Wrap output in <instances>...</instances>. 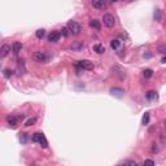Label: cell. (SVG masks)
I'll use <instances>...</instances> for the list:
<instances>
[{
    "label": "cell",
    "mask_w": 166,
    "mask_h": 166,
    "mask_svg": "<svg viewBox=\"0 0 166 166\" xmlns=\"http://www.w3.org/2000/svg\"><path fill=\"white\" fill-rule=\"evenodd\" d=\"M31 141H33V143H39L43 148H47V147H48L47 139H46V136H44V134H43V133H35V134H33Z\"/></svg>",
    "instance_id": "1"
},
{
    "label": "cell",
    "mask_w": 166,
    "mask_h": 166,
    "mask_svg": "<svg viewBox=\"0 0 166 166\" xmlns=\"http://www.w3.org/2000/svg\"><path fill=\"white\" fill-rule=\"evenodd\" d=\"M67 30H69V34L78 35L82 31V26L75 21H69V23H67Z\"/></svg>",
    "instance_id": "2"
},
{
    "label": "cell",
    "mask_w": 166,
    "mask_h": 166,
    "mask_svg": "<svg viewBox=\"0 0 166 166\" xmlns=\"http://www.w3.org/2000/svg\"><path fill=\"white\" fill-rule=\"evenodd\" d=\"M50 55H47L46 52H34L33 53V60L36 61V62H42V64H44L50 60Z\"/></svg>",
    "instance_id": "3"
},
{
    "label": "cell",
    "mask_w": 166,
    "mask_h": 166,
    "mask_svg": "<svg viewBox=\"0 0 166 166\" xmlns=\"http://www.w3.org/2000/svg\"><path fill=\"white\" fill-rule=\"evenodd\" d=\"M75 67L82 70H92L94 69V62H91L90 60H81L75 62Z\"/></svg>",
    "instance_id": "4"
},
{
    "label": "cell",
    "mask_w": 166,
    "mask_h": 166,
    "mask_svg": "<svg viewBox=\"0 0 166 166\" xmlns=\"http://www.w3.org/2000/svg\"><path fill=\"white\" fill-rule=\"evenodd\" d=\"M102 22H104V25L108 29H112V27H114V25H116V18H114L113 14L105 13L104 16H102Z\"/></svg>",
    "instance_id": "5"
},
{
    "label": "cell",
    "mask_w": 166,
    "mask_h": 166,
    "mask_svg": "<svg viewBox=\"0 0 166 166\" xmlns=\"http://www.w3.org/2000/svg\"><path fill=\"white\" fill-rule=\"evenodd\" d=\"M18 121H19V117H16V116H8L7 117V123L12 127H16L18 125Z\"/></svg>",
    "instance_id": "6"
},
{
    "label": "cell",
    "mask_w": 166,
    "mask_h": 166,
    "mask_svg": "<svg viewBox=\"0 0 166 166\" xmlns=\"http://www.w3.org/2000/svg\"><path fill=\"white\" fill-rule=\"evenodd\" d=\"M58 39H60V33L58 31H52L48 35V42L50 43H57Z\"/></svg>",
    "instance_id": "7"
},
{
    "label": "cell",
    "mask_w": 166,
    "mask_h": 166,
    "mask_svg": "<svg viewBox=\"0 0 166 166\" xmlns=\"http://www.w3.org/2000/svg\"><path fill=\"white\" fill-rule=\"evenodd\" d=\"M9 52H11V47H9L8 44H3L2 47H0V58L7 57L9 55Z\"/></svg>",
    "instance_id": "8"
},
{
    "label": "cell",
    "mask_w": 166,
    "mask_h": 166,
    "mask_svg": "<svg viewBox=\"0 0 166 166\" xmlns=\"http://www.w3.org/2000/svg\"><path fill=\"white\" fill-rule=\"evenodd\" d=\"M90 26H91L92 29H95V30L100 31V29H101V23H100L99 19H91V21H90Z\"/></svg>",
    "instance_id": "9"
},
{
    "label": "cell",
    "mask_w": 166,
    "mask_h": 166,
    "mask_svg": "<svg viewBox=\"0 0 166 166\" xmlns=\"http://www.w3.org/2000/svg\"><path fill=\"white\" fill-rule=\"evenodd\" d=\"M145 97H147V100L149 101H153V100H157V92L156 91H148L147 94H145Z\"/></svg>",
    "instance_id": "10"
},
{
    "label": "cell",
    "mask_w": 166,
    "mask_h": 166,
    "mask_svg": "<svg viewBox=\"0 0 166 166\" xmlns=\"http://www.w3.org/2000/svg\"><path fill=\"white\" fill-rule=\"evenodd\" d=\"M12 50H13V52L16 53V55H18L19 52H21V50H22V44L19 42H16V43H13V46H12Z\"/></svg>",
    "instance_id": "11"
},
{
    "label": "cell",
    "mask_w": 166,
    "mask_h": 166,
    "mask_svg": "<svg viewBox=\"0 0 166 166\" xmlns=\"http://www.w3.org/2000/svg\"><path fill=\"white\" fill-rule=\"evenodd\" d=\"M92 7L96 8V9H105L106 4L104 2H92Z\"/></svg>",
    "instance_id": "12"
},
{
    "label": "cell",
    "mask_w": 166,
    "mask_h": 166,
    "mask_svg": "<svg viewBox=\"0 0 166 166\" xmlns=\"http://www.w3.org/2000/svg\"><path fill=\"white\" fill-rule=\"evenodd\" d=\"M110 47H112V50H119L121 40H119V39H113V40L110 42Z\"/></svg>",
    "instance_id": "13"
},
{
    "label": "cell",
    "mask_w": 166,
    "mask_h": 166,
    "mask_svg": "<svg viewBox=\"0 0 166 166\" xmlns=\"http://www.w3.org/2000/svg\"><path fill=\"white\" fill-rule=\"evenodd\" d=\"M94 51H95L96 53H99V55H101V53L105 52V47L101 46V44H95V46H94Z\"/></svg>",
    "instance_id": "14"
},
{
    "label": "cell",
    "mask_w": 166,
    "mask_h": 166,
    "mask_svg": "<svg viewBox=\"0 0 166 166\" xmlns=\"http://www.w3.org/2000/svg\"><path fill=\"white\" fill-rule=\"evenodd\" d=\"M44 35H46V30H44V29H39V30L35 31V36H36L38 39H42Z\"/></svg>",
    "instance_id": "15"
},
{
    "label": "cell",
    "mask_w": 166,
    "mask_h": 166,
    "mask_svg": "<svg viewBox=\"0 0 166 166\" xmlns=\"http://www.w3.org/2000/svg\"><path fill=\"white\" fill-rule=\"evenodd\" d=\"M149 123V113L147 112V113H144V116H143V119H141V125H148Z\"/></svg>",
    "instance_id": "16"
},
{
    "label": "cell",
    "mask_w": 166,
    "mask_h": 166,
    "mask_svg": "<svg viewBox=\"0 0 166 166\" xmlns=\"http://www.w3.org/2000/svg\"><path fill=\"white\" fill-rule=\"evenodd\" d=\"M143 75H144V78H150L153 75V70L152 69H145L143 71Z\"/></svg>",
    "instance_id": "17"
},
{
    "label": "cell",
    "mask_w": 166,
    "mask_h": 166,
    "mask_svg": "<svg viewBox=\"0 0 166 166\" xmlns=\"http://www.w3.org/2000/svg\"><path fill=\"white\" fill-rule=\"evenodd\" d=\"M110 92H112V95H121V94H123L125 91L122 88H112Z\"/></svg>",
    "instance_id": "18"
},
{
    "label": "cell",
    "mask_w": 166,
    "mask_h": 166,
    "mask_svg": "<svg viewBox=\"0 0 166 166\" xmlns=\"http://www.w3.org/2000/svg\"><path fill=\"white\" fill-rule=\"evenodd\" d=\"M35 122H36V117H34V118H30V119H29L27 122H26V127H30V126H33L34 123H35Z\"/></svg>",
    "instance_id": "19"
},
{
    "label": "cell",
    "mask_w": 166,
    "mask_h": 166,
    "mask_svg": "<svg viewBox=\"0 0 166 166\" xmlns=\"http://www.w3.org/2000/svg\"><path fill=\"white\" fill-rule=\"evenodd\" d=\"M12 74H13L12 70H9V69H5V70H4V77H5L7 79H9V78L12 77Z\"/></svg>",
    "instance_id": "20"
},
{
    "label": "cell",
    "mask_w": 166,
    "mask_h": 166,
    "mask_svg": "<svg viewBox=\"0 0 166 166\" xmlns=\"http://www.w3.org/2000/svg\"><path fill=\"white\" fill-rule=\"evenodd\" d=\"M143 166H154V162H153V160H145L144 162H143Z\"/></svg>",
    "instance_id": "21"
},
{
    "label": "cell",
    "mask_w": 166,
    "mask_h": 166,
    "mask_svg": "<svg viewBox=\"0 0 166 166\" xmlns=\"http://www.w3.org/2000/svg\"><path fill=\"white\" fill-rule=\"evenodd\" d=\"M154 19H156V21H160V19H161V11H160V9H156V12H154Z\"/></svg>",
    "instance_id": "22"
},
{
    "label": "cell",
    "mask_w": 166,
    "mask_h": 166,
    "mask_svg": "<svg viewBox=\"0 0 166 166\" xmlns=\"http://www.w3.org/2000/svg\"><path fill=\"white\" fill-rule=\"evenodd\" d=\"M150 150H152V153H158V150H160L158 145L156 144V143H153V144H152V148H150Z\"/></svg>",
    "instance_id": "23"
},
{
    "label": "cell",
    "mask_w": 166,
    "mask_h": 166,
    "mask_svg": "<svg viewBox=\"0 0 166 166\" xmlns=\"http://www.w3.org/2000/svg\"><path fill=\"white\" fill-rule=\"evenodd\" d=\"M61 34H62L64 36H69V30H67V27H62ZM61 34H60V35H61Z\"/></svg>",
    "instance_id": "24"
},
{
    "label": "cell",
    "mask_w": 166,
    "mask_h": 166,
    "mask_svg": "<svg viewBox=\"0 0 166 166\" xmlns=\"http://www.w3.org/2000/svg\"><path fill=\"white\" fill-rule=\"evenodd\" d=\"M127 166H140L138 162H135V161H129V165Z\"/></svg>",
    "instance_id": "25"
},
{
    "label": "cell",
    "mask_w": 166,
    "mask_h": 166,
    "mask_svg": "<svg viewBox=\"0 0 166 166\" xmlns=\"http://www.w3.org/2000/svg\"><path fill=\"white\" fill-rule=\"evenodd\" d=\"M158 51L161 52V53H162V55H164V53H165V51H166V47L165 46H161L160 48H158Z\"/></svg>",
    "instance_id": "26"
},
{
    "label": "cell",
    "mask_w": 166,
    "mask_h": 166,
    "mask_svg": "<svg viewBox=\"0 0 166 166\" xmlns=\"http://www.w3.org/2000/svg\"><path fill=\"white\" fill-rule=\"evenodd\" d=\"M129 165V161H123V162H121V164H118L117 166H127Z\"/></svg>",
    "instance_id": "27"
},
{
    "label": "cell",
    "mask_w": 166,
    "mask_h": 166,
    "mask_svg": "<svg viewBox=\"0 0 166 166\" xmlns=\"http://www.w3.org/2000/svg\"><path fill=\"white\" fill-rule=\"evenodd\" d=\"M26 141V134H22V143H25Z\"/></svg>",
    "instance_id": "28"
}]
</instances>
